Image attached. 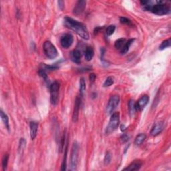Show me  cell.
<instances>
[{"instance_id": "4316f807", "label": "cell", "mask_w": 171, "mask_h": 171, "mask_svg": "<svg viewBox=\"0 0 171 171\" xmlns=\"http://www.w3.org/2000/svg\"><path fill=\"white\" fill-rule=\"evenodd\" d=\"M120 22L121 24H125V25H128V26H131L132 25V22L130 21L129 19L125 18V17H121L120 18Z\"/></svg>"}, {"instance_id": "e0dca14e", "label": "cell", "mask_w": 171, "mask_h": 171, "mask_svg": "<svg viewBox=\"0 0 171 171\" xmlns=\"http://www.w3.org/2000/svg\"><path fill=\"white\" fill-rule=\"evenodd\" d=\"M146 138H147V136L145 135V134H140L136 136V137L135 138V141H134V144L136 146H139L141 145L143 143V142L145 141Z\"/></svg>"}, {"instance_id": "4fadbf2b", "label": "cell", "mask_w": 171, "mask_h": 171, "mask_svg": "<svg viewBox=\"0 0 171 171\" xmlns=\"http://www.w3.org/2000/svg\"><path fill=\"white\" fill-rule=\"evenodd\" d=\"M143 162L141 160H134L132 162L129 166H128L126 168H124V170H129V171H135L139 170L141 168Z\"/></svg>"}, {"instance_id": "d6986e66", "label": "cell", "mask_w": 171, "mask_h": 171, "mask_svg": "<svg viewBox=\"0 0 171 171\" xmlns=\"http://www.w3.org/2000/svg\"><path fill=\"white\" fill-rule=\"evenodd\" d=\"M0 115H1V120H2L3 124L5 126V128H7V130H9V118L7 116V115L4 113L3 110H1V112H0Z\"/></svg>"}, {"instance_id": "8fae6325", "label": "cell", "mask_w": 171, "mask_h": 171, "mask_svg": "<svg viewBox=\"0 0 171 171\" xmlns=\"http://www.w3.org/2000/svg\"><path fill=\"white\" fill-rule=\"evenodd\" d=\"M149 97L147 95H144L136 103V110H143L147 104L149 103Z\"/></svg>"}, {"instance_id": "f1b7e54d", "label": "cell", "mask_w": 171, "mask_h": 171, "mask_svg": "<svg viewBox=\"0 0 171 171\" xmlns=\"http://www.w3.org/2000/svg\"><path fill=\"white\" fill-rule=\"evenodd\" d=\"M111 154L110 152H106L104 157V164H108L111 161Z\"/></svg>"}, {"instance_id": "f546056e", "label": "cell", "mask_w": 171, "mask_h": 171, "mask_svg": "<svg viewBox=\"0 0 171 171\" xmlns=\"http://www.w3.org/2000/svg\"><path fill=\"white\" fill-rule=\"evenodd\" d=\"M26 140L24 138H21L20 141V145H19V149L20 151H24L25 147H26Z\"/></svg>"}, {"instance_id": "d6a6232c", "label": "cell", "mask_w": 171, "mask_h": 171, "mask_svg": "<svg viewBox=\"0 0 171 171\" xmlns=\"http://www.w3.org/2000/svg\"><path fill=\"white\" fill-rule=\"evenodd\" d=\"M58 5H59V7L60 8V9H61L62 10L63 9H64V1H58Z\"/></svg>"}, {"instance_id": "7c38bea8", "label": "cell", "mask_w": 171, "mask_h": 171, "mask_svg": "<svg viewBox=\"0 0 171 171\" xmlns=\"http://www.w3.org/2000/svg\"><path fill=\"white\" fill-rule=\"evenodd\" d=\"M164 129V124L162 122H158L153 126L151 130V135L153 136H156L158 135Z\"/></svg>"}, {"instance_id": "cb8c5ba5", "label": "cell", "mask_w": 171, "mask_h": 171, "mask_svg": "<svg viewBox=\"0 0 171 171\" xmlns=\"http://www.w3.org/2000/svg\"><path fill=\"white\" fill-rule=\"evenodd\" d=\"M8 160H9V154H5L2 159V167L3 170H6L7 164H8Z\"/></svg>"}, {"instance_id": "30bf717a", "label": "cell", "mask_w": 171, "mask_h": 171, "mask_svg": "<svg viewBox=\"0 0 171 171\" xmlns=\"http://www.w3.org/2000/svg\"><path fill=\"white\" fill-rule=\"evenodd\" d=\"M86 1H84V0H80V1H77V3L75 5L73 9V13L75 15H78L81 14L84 12V9L86 8Z\"/></svg>"}, {"instance_id": "83f0119b", "label": "cell", "mask_w": 171, "mask_h": 171, "mask_svg": "<svg viewBox=\"0 0 171 171\" xmlns=\"http://www.w3.org/2000/svg\"><path fill=\"white\" fill-rule=\"evenodd\" d=\"M67 152H68V148H66L65 149V155H64V160H63V162L62 164H61V170H65L66 169V157H67Z\"/></svg>"}, {"instance_id": "52a82bcc", "label": "cell", "mask_w": 171, "mask_h": 171, "mask_svg": "<svg viewBox=\"0 0 171 171\" xmlns=\"http://www.w3.org/2000/svg\"><path fill=\"white\" fill-rule=\"evenodd\" d=\"M119 102H120V98L118 95H114L110 98L106 108V112L108 114L113 112V111L116 109L117 106L118 105Z\"/></svg>"}, {"instance_id": "3957f363", "label": "cell", "mask_w": 171, "mask_h": 171, "mask_svg": "<svg viewBox=\"0 0 171 171\" xmlns=\"http://www.w3.org/2000/svg\"><path fill=\"white\" fill-rule=\"evenodd\" d=\"M78 153H79V145L77 142H74L72 145L70 154V170H76L78 160Z\"/></svg>"}, {"instance_id": "277c9868", "label": "cell", "mask_w": 171, "mask_h": 171, "mask_svg": "<svg viewBox=\"0 0 171 171\" xmlns=\"http://www.w3.org/2000/svg\"><path fill=\"white\" fill-rule=\"evenodd\" d=\"M43 50L46 57L50 59H55L58 55V52H57V50L55 48V46H53V44L50 41H46L44 42Z\"/></svg>"}, {"instance_id": "ac0fdd59", "label": "cell", "mask_w": 171, "mask_h": 171, "mask_svg": "<svg viewBox=\"0 0 171 171\" xmlns=\"http://www.w3.org/2000/svg\"><path fill=\"white\" fill-rule=\"evenodd\" d=\"M126 43V40L124 39V38H120V39H118V40H116L114 44V47L116 48L117 50H122L124 47V45H125Z\"/></svg>"}, {"instance_id": "9c48e42d", "label": "cell", "mask_w": 171, "mask_h": 171, "mask_svg": "<svg viewBox=\"0 0 171 171\" xmlns=\"http://www.w3.org/2000/svg\"><path fill=\"white\" fill-rule=\"evenodd\" d=\"M80 105H81V97L77 96L75 100L74 110L72 114V120L74 122H77L78 120Z\"/></svg>"}, {"instance_id": "5b68a950", "label": "cell", "mask_w": 171, "mask_h": 171, "mask_svg": "<svg viewBox=\"0 0 171 171\" xmlns=\"http://www.w3.org/2000/svg\"><path fill=\"white\" fill-rule=\"evenodd\" d=\"M60 85L57 81L53 82L50 87V102L51 104L56 105L59 100V91Z\"/></svg>"}, {"instance_id": "8992f818", "label": "cell", "mask_w": 171, "mask_h": 171, "mask_svg": "<svg viewBox=\"0 0 171 171\" xmlns=\"http://www.w3.org/2000/svg\"><path fill=\"white\" fill-rule=\"evenodd\" d=\"M119 123H120V114L119 112H114L111 115L108 125L106 130V133L110 134L114 132L118 128Z\"/></svg>"}, {"instance_id": "7402d4cb", "label": "cell", "mask_w": 171, "mask_h": 171, "mask_svg": "<svg viewBox=\"0 0 171 171\" xmlns=\"http://www.w3.org/2000/svg\"><path fill=\"white\" fill-rule=\"evenodd\" d=\"M114 78H112V77H111V76H109V77H108L106 79L105 82H104L103 86L104 88L109 87V86H112V84H114Z\"/></svg>"}, {"instance_id": "5bb4252c", "label": "cell", "mask_w": 171, "mask_h": 171, "mask_svg": "<svg viewBox=\"0 0 171 171\" xmlns=\"http://www.w3.org/2000/svg\"><path fill=\"white\" fill-rule=\"evenodd\" d=\"M30 137L32 140H34L37 136L38 128V123L34 121L30 122Z\"/></svg>"}, {"instance_id": "6da1fadb", "label": "cell", "mask_w": 171, "mask_h": 171, "mask_svg": "<svg viewBox=\"0 0 171 171\" xmlns=\"http://www.w3.org/2000/svg\"><path fill=\"white\" fill-rule=\"evenodd\" d=\"M64 24L67 28L72 30L82 39L86 40L89 39V33H88V29L85 25L74 20L72 18H70V17H66L64 18Z\"/></svg>"}, {"instance_id": "1f68e13d", "label": "cell", "mask_w": 171, "mask_h": 171, "mask_svg": "<svg viewBox=\"0 0 171 171\" xmlns=\"http://www.w3.org/2000/svg\"><path fill=\"white\" fill-rule=\"evenodd\" d=\"M96 78V76L94 74H91L90 75V80L91 82H94L95 81Z\"/></svg>"}, {"instance_id": "e575fe53", "label": "cell", "mask_w": 171, "mask_h": 171, "mask_svg": "<svg viewBox=\"0 0 171 171\" xmlns=\"http://www.w3.org/2000/svg\"><path fill=\"white\" fill-rule=\"evenodd\" d=\"M64 140H65V134H64V136H63V138H62V141H64ZM61 150H60V151H62L63 147H64V144H63V143H61Z\"/></svg>"}, {"instance_id": "836d02e7", "label": "cell", "mask_w": 171, "mask_h": 171, "mask_svg": "<svg viewBox=\"0 0 171 171\" xmlns=\"http://www.w3.org/2000/svg\"><path fill=\"white\" fill-rule=\"evenodd\" d=\"M121 128H120V130H122V132H124V131H125V130L126 129V127L124 125H122L121 126V127H120Z\"/></svg>"}, {"instance_id": "ffe728a7", "label": "cell", "mask_w": 171, "mask_h": 171, "mask_svg": "<svg viewBox=\"0 0 171 171\" xmlns=\"http://www.w3.org/2000/svg\"><path fill=\"white\" fill-rule=\"evenodd\" d=\"M134 41V39H130L128 40V42H126V43L125 45H124V47H123V48L120 50V53H122V54H125L128 52V51L129 50V48L130 47V46L132 45V44L133 43Z\"/></svg>"}, {"instance_id": "4dcf8cb0", "label": "cell", "mask_w": 171, "mask_h": 171, "mask_svg": "<svg viewBox=\"0 0 171 171\" xmlns=\"http://www.w3.org/2000/svg\"><path fill=\"white\" fill-rule=\"evenodd\" d=\"M120 141L122 143H126V142H128V141H129V136H128L127 134H122L120 137Z\"/></svg>"}, {"instance_id": "484cf974", "label": "cell", "mask_w": 171, "mask_h": 171, "mask_svg": "<svg viewBox=\"0 0 171 171\" xmlns=\"http://www.w3.org/2000/svg\"><path fill=\"white\" fill-rule=\"evenodd\" d=\"M115 29H116V28H115V26H114V25H111V26H109L108 27L106 31V33L107 36H112L114 34Z\"/></svg>"}, {"instance_id": "9a60e30c", "label": "cell", "mask_w": 171, "mask_h": 171, "mask_svg": "<svg viewBox=\"0 0 171 171\" xmlns=\"http://www.w3.org/2000/svg\"><path fill=\"white\" fill-rule=\"evenodd\" d=\"M81 51L78 50H73L72 53H71V58H72V60L74 61V63H76V64H80V61H81Z\"/></svg>"}, {"instance_id": "2e32d148", "label": "cell", "mask_w": 171, "mask_h": 171, "mask_svg": "<svg viewBox=\"0 0 171 171\" xmlns=\"http://www.w3.org/2000/svg\"><path fill=\"white\" fill-rule=\"evenodd\" d=\"M94 50L92 47L88 46V47L86 48V51H85L86 60H87L88 61H91L94 57Z\"/></svg>"}, {"instance_id": "7a4b0ae2", "label": "cell", "mask_w": 171, "mask_h": 171, "mask_svg": "<svg viewBox=\"0 0 171 171\" xmlns=\"http://www.w3.org/2000/svg\"><path fill=\"white\" fill-rule=\"evenodd\" d=\"M144 9L147 11H151V12L156 15H162L168 14L170 12L169 5L166 4V2L163 1H157L156 4L152 5L149 1L147 5H144Z\"/></svg>"}, {"instance_id": "ba28073f", "label": "cell", "mask_w": 171, "mask_h": 171, "mask_svg": "<svg viewBox=\"0 0 171 171\" xmlns=\"http://www.w3.org/2000/svg\"><path fill=\"white\" fill-rule=\"evenodd\" d=\"M74 42V38L73 36L70 34H66L61 37L60 44L64 48H68L72 45Z\"/></svg>"}, {"instance_id": "603a6c76", "label": "cell", "mask_w": 171, "mask_h": 171, "mask_svg": "<svg viewBox=\"0 0 171 171\" xmlns=\"http://www.w3.org/2000/svg\"><path fill=\"white\" fill-rule=\"evenodd\" d=\"M170 44H171V40H170V38H169V39L166 40L162 42V43L160 44V47H159V49L161 50H163L170 47Z\"/></svg>"}, {"instance_id": "44dd1931", "label": "cell", "mask_w": 171, "mask_h": 171, "mask_svg": "<svg viewBox=\"0 0 171 171\" xmlns=\"http://www.w3.org/2000/svg\"><path fill=\"white\" fill-rule=\"evenodd\" d=\"M128 110H129V113L131 116H133L135 114L136 111V103L132 100H130L129 102H128Z\"/></svg>"}, {"instance_id": "d4e9b609", "label": "cell", "mask_w": 171, "mask_h": 171, "mask_svg": "<svg viewBox=\"0 0 171 171\" xmlns=\"http://www.w3.org/2000/svg\"><path fill=\"white\" fill-rule=\"evenodd\" d=\"M86 90V82L85 80L83 78H80V94H83V92L85 91Z\"/></svg>"}]
</instances>
